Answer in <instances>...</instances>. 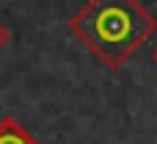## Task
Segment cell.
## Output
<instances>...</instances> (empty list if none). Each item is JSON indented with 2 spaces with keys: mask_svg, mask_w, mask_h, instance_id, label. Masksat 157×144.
<instances>
[{
  "mask_svg": "<svg viewBox=\"0 0 157 144\" xmlns=\"http://www.w3.org/2000/svg\"><path fill=\"white\" fill-rule=\"evenodd\" d=\"M0 144H39V142L22 122H17L14 117H3L0 119Z\"/></svg>",
  "mask_w": 157,
  "mask_h": 144,
  "instance_id": "cell-2",
  "label": "cell"
},
{
  "mask_svg": "<svg viewBox=\"0 0 157 144\" xmlns=\"http://www.w3.org/2000/svg\"><path fill=\"white\" fill-rule=\"evenodd\" d=\"M152 61H155V64H157V47H155V50H152Z\"/></svg>",
  "mask_w": 157,
  "mask_h": 144,
  "instance_id": "cell-4",
  "label": "cell"
},
{
  "mask_svg": "<svg viewBox=\"0 0 157 144\" xmlns=\"http://www.w3.org/2000/svg\"><path fill=\"white\" fill-rule=\"evenodd\" d=\"M69 31L108 69H119L157 31V19L138 0H88L69 19Z\"/></svg>",
  "mask_w": 157,
  "mask_h": 144,
  "instance_id": "cell-1",
  "label": "cell"
},
{
  "mask_svg": "<svg viewBox=\"0 0 157 144\" xmlns=\"http://www.w3.org/2000/svg\"><path fill=\"white\" fill-rule=\"evenodd\" d=\"M8 39H11V33H8V28H6V25L0 22V50H3V47L8 44Z\"/></svg>",
  "mask_w": 157,
  "mask_h": 144,
  "instance_id": "cell-3",
  "label": "cell"
}]
</instances>
